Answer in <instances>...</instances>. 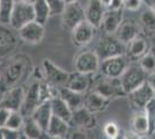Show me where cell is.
<instances>
[{
	"label": "cell",
	"instance_id": "52a82bcc",
	"mask_svg": "<svg viewBox=\"0 0 155 139\" xmlns=\"http://www.w3.org/2000/svg\"><path fill=\"white\" fill-rule=\"evenodd\" d=\"M41 103H43L41 99V82L35 81L25 93V99L20 109V113L22 114L23 117H29Z\"/></svg>",
	"mask_w": 155,
	"mask_h": 139
},
{
	"label": "cell",
	"instance_id": "b9f144b4",
	"mask_svg": "<svg viewBox=\"0 0 155 139\" xmlns=\"http://www.w3.org/2000/svg\"><path fill=\"white\" fill-rule=\"evenodd\" d=\"M124 136H125V139H141L140 136H138V134H137L136 132H133L132 130L124 132Z\"/></svg>",
	"mask_w": 155,
	"mask_h": 139
},
{
	"label": "cell",
	"instance_id": "8d00e7d4",
	"mask_svg": "<svg viewBox=\"0 0 155 139\" xmlns=\"http://www.w3.org/2000/svg\"><path fill=\"white\" fill-rule=\"evenodd\" d=\"M68 139H91L88 133L86 132V130L82 129H75L70 132L68 134Z\"/></svg>",
	"mask_w": 155,
	"mask_h": 139
},
{
	"label": "cell",
	"instance_id": "5bb4252c",
	"mask_svg": "<svg viewBox=\"0 0 155 139\" xmlns=\"http://www.w3.org/2000/svg\"><path fill=\"white\" fill-rule=\"evenodd\" d=\"M107 12V7L101 0H89L84 8V20L95 28H100Z\"/></svg>",
	"mask_w": 155,
	"mask_h": 139
},
{
	"label": "cell",
	"instance_id": "603a6c76",
	"mask_svg": "<svg viewBox=\"0 0 155 139\" xmlns=\"http://www.w3.org/2000/svg\"><path fill=\"white\" fill-rule=\"evenodd\" d=\"M70 126L71 125H70L68 122L52 115L51 121H50L48 130H46V134L49 136V138H52V137H63V138H65V136L70 131Z\"/></svg>",
	"mask_w": 155,
	"mask_h": 139
},
{
	"label": "cell",
	"instance_id": "d6a6232c",
	"mask_svg": "<svg viewBox=\"0 0 155 139\" xmlns=\"http://www.w3.org/2000/svg\"><path fill=\"white\" fill-rule=\"evenodd\" d=\"M23 123H25V117L22 116V114L20 113V111H12L8 119H7V123L5 127L11 129V130L20 131L23 127Z\"/></svg>",
	"mask_w": 155,
	"mask_h": 139
},
{
	"label": "cell",
	"instance_id": "4316f807",
	"mask_svg": "<svg viewBox=\"0 0 155 139\" xmlns=\"http://www.w3.org/2000/svg\"><path fill=\"white\" fill-rule=\"evenodd\" d=\"M140 27L145 36H154L155 35V13L150 9L143 11L140 16Z\"/></svg>",
	"mask_w": 155,
	"mask_h": 139
},
{
	"label": "cell",
	"instance_id": "9c48e42d",
	"mask_svg": "<svg viewBox=\"0 0 155 139\" xmlns=\"http://www.w3.org/2000/svg\"><path fill=\"white\" fill-rule=\"evenodd\" d=\"M42 68H43V73H44V77H45L48 84L56 87L66 86L70 73L65 72L64 70L54 65L51 60L49 59L43 60Z\"/></svg>",
	"mask_w": 155,
	"mask_h": 139
},
{
	"label": "cell",
	"instance_id": "bcb514c9",
	"mask_svg": "<svg viewBox=\"0 0 155 139\" xmlns=\"http://www.w3.org/2000/svg\"><path fill=\"white\" fill-rule=\"evenodd\" d=\"M15 1H20V2H25V4H34L35 0H15Z\"/></svg>",
	"mask_w": 155,
	"mask_h": 139
},
{
	"label": "cell",
	"instance_id": "d6986e66",
	"mask_svg": "<svg viewBox=\"0 0 155 139\" xmlns=\"http://www.w3.org/2000/svg\"><path fill=\"white\" fill-rule=\"evenodd\" d=\"M57 94H58L59 98L71 108L72 111L75 110V109L81 108V107H84V94L74 92V91H72L70 88H67L66 86L57 87Z\"/></svg>",
	"mask_w": 155,
	"mask_h": 139
},
{
	"label": "cell",
	"instance_id": "44dd1931",
	"mask_svg": "<svg viewBox=\"0 0 155 139\" xmlns=\"http://www.w3.org/2000/svg\"><path fill=\"white\" fill-rule=\"evenodd\" d=\"M122 21H123V9H117V11L107 9L101 23L104 34H109V35L116 34Z\"/></svg>",
	"mask_w": 155,
	"mask_h": 139
},
{
	"label": "cell",
	"instance_id": "f6af8a7d",
	"mask_svg": "<svg viewBox=\"0 0 155 139\" xmlns=\"http://www.w3.org/2000/svg\"><path fill=\"white\" fill-rule=\"evenodd\" d=\"M101 2H102L104 6L108 8V7H109V5L111 4V0H101Z\"/></svg>",
	"mask_w": 155,
	"mask_h": 139
},
{
	"label": "cell",
	"instance_id": "6da1fadb",
	"mask_svg": "<svg viewBox=\"0 0 155 139\" xmlns=\"http://www.w3.org/2000/svg\"><path fill=\"white\" fill-rule=\"evenodd\" d=\"M91 91L98 93L109 100L126 95L122 88L119 78H108L102 74L91 80Z\"/></svg>",
	"mask_w": 155,
	"mask_h": 139
},
{
	"label": "cell",
	"instance_id": "3957f363",
	"mask_svg": "<svg viewBox=\"0 0 155 139\" xmlns=\"http://www.w3.org/2000/svg\"><path fill=\"white\" fill-rule=\"evenodd\" d=\"M147 79L148 74L139 66V64H130L119 78L122 88L126 95L147 81Z\"/></svg>",
	"mask_w": 155,
	"mask_h": 139
},
{
	"label": "cell",
	"instance_id": "74e56055",
	"mask_svg": "<svg viewBox=\"0 0 155 139\" xmlns=\"http://www.w3.org/2000/svg\"><path fill=\"white\" fill-rule=\"evenodd\" d=\"M142 0H124V8L129 11H138L141 7Z\"/></svg>",
	"mask_w": 155,
	"mask_h": 139
},
{
	"label": "cell",
	"instance_id": "1f68e13d",
	"mask_svg": "<svg viewBox=\"0 0 155 139\" xmlns=\"http://www.w3.org/2000/svg\"><path fill=\"white\" fill-rule=\"evenodd\" d=\"M23 72V65L21 63H15L6 68L5 71V82L6 85H12L21 77V73Z\"/></svg>",
	"mask_w": 155,
	"mask_h": 139
},
{
	"label": "cell",
	"instance_id": "ac0fdd59",
	"mask_svg": "<svg viewBox=\"0 0 155 139\" xmlns=\"http://www.w3.org/2000/svg\"><path fill=\"white\" fill-rule=\"evenodd\" d=\"M91 74H84V73H70L66 87L72 91L81 94H86L91 89Z\"/></svg>",
	"mask_w": 155,
	"mask_h": 139
},
{
	"label": "cell",
	"instance_id": "f1b7e54d",
	"mask_svg": "<svg viewBox=\"0 0 155 139\" xmlns=\"http://www.w3.org/2000/svg\"><path fill=\"white\" fill-rule=\"evenodd\" d=\"M15 36L11 30L0 28V56L7 55L15 45Z\"/></svg>",
	"mask_w": 155,
	"mask_h": 139
},
{
	"label": "cell",
	"instance_id": "60d3db41",
	"mask_svg": "<svg viewBox=\"0 0 155 139\" xmlns=\"http://www.w3.org/2000/svg\"><path fill=\"white\" fill-rule=\"evenodd\" d=\"M124 8V0H111V4L107 9L110 11H117V9H123Z\"/></svg>",
	"mask_w": 155,
	"mask_h": 139
},
{
	"label": "cell",
	"instance_id": "e575fe53",
	"mask_svg": "<svg viewBox=\"0 0 155 139\" xmlns=\"http://www.w3.org/2000/svg\"><path fill=\"white\" fill-rule=\"evenodd\" d=\"M49 9H50V14L51 15H61L65 9V4L64 0H45Z\"/></svg>",
	"mask_w": 155,
	"mask_h": 139
},
{
	"label": "cell",
	"instance_id": "ffe728a7",
	"mask_svg": "<svg viewBox=\"0 0 155 139\" xmlns=\"http://www.w3.org/2000/svg\"><path fill=\"white\" fill-rule=\"evenodd\" d=\"M110 102H111V100L104 98V96H102L101 94H98L96 92L89 91L84 95V107H86L93 114L102 113L109 107Z\"/></svg>",
	"mask_w": 155,
	"mask_h": 139
},
{
	"label": "cell",
	"instance_id": "7402d4cb",
	"mask_svg": "<svg viewBox=\"0 0 155 139\" xmlns=\"http://www.w3.org/2000/svg\"><path fill=\"white\" fill-rule=\"evenodd\" d=\"M37 124L39 125V127L45 131L48 130V126H49V123L51 121L52 117V109H51V101H45L43 103H41L35 110L34 113L31 114L30 116Z\"/></svg>",
	"mask_w": 155,
	"mask_h": 139
},
{
	"label": "cell",
	"instance_id": "836d02e7",
	"mask_svg": "<svg viewBox=\"0 0 155 139\" xmlns=\"http://www.w3.org/2000/svg\"><path fill=\"white\" fill-rule=\"evenodd\" d=\"M143 111L147 116L149 124V134L155 132V98L152 101H149L143 108Z\"/></svg>",
	"mask_w": 155,
	"mask_h": 139
},
{
	"label": "cell",
	"instance_id": "cb8c5ba5",
	"mask_svg": "<svg viewBox=\"0 0 155 139\" xmlns=\"http://www.w3.org/2000/svg\"><path fill=\"white\" fill-rule=\"evenodd\" d=\"M23 134L28 139H49V136L46 134L45 131H43L39 125L29 116L25 117V123L22 127Z\"/></svg>",
	"mask_w": 155,
	"mask_h": 139
},
{
	"label": "cell",
	"instance_id": "7dc6e473",
	"mask_svg": "<svg viewBox=\"0 0 155 139\" xmlns=\"http://www.w3.org/2000/svg\"><path fill=\"white\" fill-rule=\"evenodd\" d=\"M114 139H125V136H124V132L122 131V132H119V134L117 136L116 138H114Z\"/></svg>",
	"mask_w": 155,
	"mask_h": 139
},
{
	"label": "cell",
	"instance_id": "7c38bea8",
	"mask_svg": "<svg viewBox=\"0 0 155 139\" xmlns=\"http://www.w3.org/2000/svg\"><path fill=\"white\" fill-rule=\"evenodd\" d=\"M141 27L133 19H126L123 20L120 26L116 31L117 38L123 44L127 45L131 41H133L139 35H141Z\"/></svg>",
	"mask_w": 155,
	"mask_h": 139
},
{
	"label": "cell",
	"instance_id": "f907efd6",
	"mask_svg": "<svg viewBox=\"0 0 155 139\" xmlns=\"http://www.w3.org/2000/svg\"><path fill=\"white\" fill-rule=\"evenodd\" d=\"M0 139H4V134H2V130L0 129Z\"/></svg>",
	"mask_w": 155,
	"mask_h": 139
},
{
	"label": "cell",
	"instance_id": "484cf974",
	"mask_svg": "<svg viewBox=\"0 0 155 139\" xmlns=\"http://www.w3.org/2000/svg\"><path fill=\"white\" fill-rule=\"evenodd\" d=\"M131 130L140 137H145V136L149 134L148 119H147V116L143 110L139 111L133 116V118L131 121Z\"/></svg>",
	"mask_w": 155,
	"mask_h": 139
},
{
	"label": "cell",
	"instance_id": "f5cc1de1",
	"mask_svg": "<svg viewBox=\"0 0 155 139\" xmlns=\"http://www.w3.org/2000/svg\"><path fill=\"white\" fill-rule=\"evenodd\" d=\"M141 139H150V138H147V137L145 136V137H141Z\"/></svg>",
	"mask_w": 155,
	"mask_h": 139
},
{
	"label": "cell",
	"instance_id": "ba28073f",
	"mask_svg": "<svg viewBox=\"0 0 155 139\" xmlns=\"http://www.w3.org/2000/svg\"><path fill=\"white\" fill-rule=\"evenodd\" d=\"M127 95L131 106L138 110H143L146 104L155 98V93L148 81H145L142 85L129 93Z\"/></svg>",
	"mask_w": 155,
	"mask_h": 139
},
{
	"label": "cell",
	"instance_id": "c3c4849f",
	"mask_svg": "<svg viewBox=\"0 0 155 139\" xmlns=\"http://www.w3.org/2000/svg\"><path fill=\"white\" fill-rule=\"evenodd\" d=\"M65 4H71V2H77L79 0H64Z\"/></svg>",
	"mask_w": 155,
	"mask_h": 139
},
{
	"label": "cell",
	"instance_id": "ab89813d",
	"mask_svg": "<svg viewBox=\"0 0 155 139\" xmlns=\"http://www.w3.org/2000/svg\"><path fill=\"white\" fill-rule=\"evenodd\" d=\"M11 110H8V109H5V108H0V129H2V127H5L7 123V119L9 117V115H11Z\"/></svg>",
	"mask_w": 155,
	"mask_h": 139
},
{
	"label": "cell",
	"instance_id": "ee69618b",
	"mask_svg": "<svg viewBox=\"0 0 155 139\" xmlns=\"http://www.w3.org/2000/svg\"><path fill=\"white\" fill-rule=\"evenodd\" d=\"M143 2L148 6V9L155 13V0H143Z\"/></svg>",
	"mask_w": 155,
	"mask_h": 139
},
{
	"label": "cell",
	"instance_id": "f35d334b",
	"mask_svg": "<svg viewBox=\"0 0 155 139\" xmlns=\"http://www.w3.org/2000/svg\"><path fill=\"white\" fill-rule=\"evenodd\" d=\"M2 134H4V139H19L21 136L20 131L16 130H11V129H7V127H2Z\"/></svg>",
	"mask_w": 155,
	"mask_h": 139
},
{
	"label": "cell",
	"instance_id": "d590c367",
	"mask_svg": "<svg viewBox=\"0 0 155 139\" xmlns=\"http://www.w3.org/2000/svg\"><path fill=\"white\" fill-rule=\"evenodd\" d=\"M103 132L108 139H114L119 134L120 130H119V127L115 122H108V123L104 124Z\"/></svg>",
	"mask_w": 155,
	"mask_h": 139
},
{
	"label": "cell",
	"instance_id": "7a4b0ae2",
	"mask_svg": "<svg viewBox=\"0 0 155 139\" xmlns=\"http://www.w3.org/2000/svg\"><path fill=\"white\" fill-rule=\"evenodd\" d=\"M94 51L98 56L100 60H104L111 57L125 55L126 45L123 44L115 35L105 34L103 37L100 38Z\"/></svg>",
	"mask_w": 155,
	"mask_h": 139
},
{
	"label": "cell",
	"instance_id": "8992f818",
	"mask_svg": "<svg viewBox=\"0 0 155 139\" xmlns=\"http://www.w3.org/2000/svg\"><path fill=\"white\" fill-rule=\"evenodd\" d=\"M101 60L94 50L84 51L79 53L74 60V68L75 72L84 73V74H94L100 70Z\"/></svg>",
	"mask_w": 155,
	"mask_h": 139
},
{
	"label": "cell",
	"instance_id": "83f0119b",
	"mask_svg": "<svg viewBox=\"0 0 155 139\" xmlns=\"http://www.w3.org/2000/svg\"><path fill=\"white\" fill-rule=\"evenodd\" d=\"M32 6H34V12H35V21L44 26L46 21L49 20V16L51 15L46 1L45 0H35Z\"/></svg>",
	"mask_w": 155,
	"mask_h": 139
},
{
	"label": "cell",
	"instance_id": "30bf717a",
	"mask_svg": "<svg viewBox=\"0 0 155 139\" xmlns=\"http://www.w3.org/2000/svg\"><path fill=\"white\" fill-rule=\"evenodd\" d=\"M96 30L97 28L84 20L72 29V41L77 46L87 45L94 40Z\"/></svg>",
	"mask_w": 155,
	"mask_h": 139
},
{
	"label": "cell",
	"instance_id": "db71d44e",
	"mask_svg": "<svg viewBox=\"0 0 155 139\" xmlns=\"http://www.w3.org/2000/svg\"><path fill=\"white\" fill-rule=\"evenodd\" d=\"M142 1H143V0H142Z\"/></svg>",
	"mask_w": 155,
	"mask_h": 139
},
{
	"label": "cell",
	"instance_id": "4dcf8cb0",
	"mask_svg": "<svg viewBox=\"0 0 155 139\" xmlns=\"http://www.w3.org/2000/svg\"><path fill=\"white\" fill-rule=\"evenodd\" d=\"M15 2H16L15 0H0V23L1 25H9Z\"/></svg>",
	"mask_w": 155,
	"mask_h": 139
},
{
	"label": "cell",
	"instance_id": "7bdbcfd3",
	"mask_svg": "<svg viewBox=\"0 0 155 139\" xmlns=\"http://www.w3.org/2000/svg\"><path fill=\"white\" fill-rule=\"evenodd\" d=\"M147 81L149 82V85L152 86V88H153V91H154V93H155V72L152 73V74H149Z\"/></svg>",
	"mask_w": 155,
	"mask_h": 139
},
{
	"label": "cell",
	"instance_id": "8fae6325",
	"mask_svg": "<svg viewBox=\"0 0 155 139\" xmlns=\"http://www.w3.org/2000/svg\"><path fill=\"white\" fill-rule=\"evenodd\" d=\"M61 16H63V23H64V26L67 29H71L72 30L80 22L84 21V9L79 4V1H77V2H71V4H66Z\"/></svg>",
	"mask_w": 155,
	"mask_h": 139
},
{
	"label": "cell",
	"instance_id": "4fadbf2b",
	"mask_svg": "<svg viewBox=\"0 0 155 139\" xmlns=\"http://www.w3.org/2000/svg\"><path fill=\"white\" fill-rule=\"evenodd\" d=\"M97 119L95 115L89 111L86 107H81L79 109L73 110L72 118L70 121V125L75 126L77 129L82 130H89L96 125Z\"/></svg>",
	"mask_w": 155,
	"mask_h": 139
},
{
	"label": "cell",
	"instance_id": "5b68a950",
	"mask_svg": "<svg viewBox=\"0 0 155 139\" xmlns=\"http://www.w3.org/2000/svg\"><path fill=\"white\" fill-rule=\"evenodd\" d=\"M35 21V12H34V6L31 4H25V2H20L16 1L14 5V9L11 21H9V26L12 28L19 30L20 28L26 26L27 23Z\"/></svg>",
	"mask_w": 155,
	"mask_h": 139
},
{
	"label": "cell",
	"instance_id": "f546056e",
	"mask_svg": "<svg viewBox=\"0 0 155 139\" xmlns=\"http://www.w3.org/2000/svg\"><path fill=\"white\" fill-rule=\"evenodd\" d=\"M139 61V66L141 67L142 70L147 74H152L155 72V48L152 46L149 48V50L147 51L146 55H143Z\"/></svg>",
	"mask_w": 155,
	"mask_h": 139
},
{
	"label": "cell",
	"instance_id": "681fc988",
	"mask_svg": "<svg viewBox=\"0 0 155 139\" xmlns=\"http://www.w3.org/2000/svg\"><path fill=\"white\" fill-rule=\"evenodd\" d=\"M19 139H28V138H27V137L25 136V134H23V133H21V136H20Z\"/></svg>",
	"mask_w": 155,
	"mask_h": 139
},
{
	"label": "cell",
	"instance_id": "d4e9b609",
	"mask_svg": "<svg viewBox=\"0 0 155 139\" xmlns=\"http://www.w3.org/2000/svg\"><path fill=\"white\" fill-rule=\"evenodd\" d=\"M50 101H51L52 115H54V116H57L59 118L64 119V121L70 123V121L72 118V113H73L71 108L67 106L58 95L53 96Z\"/></svg>",
	"mask_w": 155,
	"mask_h": 139
},
{
	"label": "cell",
	"instance_id": "2e32d148",
	"mask_svg": "<svg viewBox=\"0 0 155 139\" xmlns=\"http://www.w3.org/2000/svg\"><path fill=\"white\" fill-rule=\"evenodd\" d=\"M149 48L150 46H149L146 36H143L141 34L126 45L125 56L127 57L129 61H138L143 55L147 53Z\"/></svg>",
	"mask_w": 155,
	"mask_h": 139
},
{
	"label": "cell",
	"instance_id": "e0dca14e",
	"mask_svg": "<svg viewBox=\"0 0 155 139\" xmlns=\"http://www.w3.org/2000/svg\"><path fill=\"white\" fill-rule=\"evenodd\" d=\"M25 99L23 88L15 87L6 93V95L0 101V108H5L11 111H20Z\"/></svg>",
	"mask_w": 155,
	"mask_h": 139
},
{
	"label": "cell",
	"instance_id": "277c9868",
	"mask_svg": "<svg viewBox=\"0 0 155 139\" xmlns=\"http://www.w3.org/2000/svg\"><path fill=\"white\" fill-rule=\"evenodd\" d=\"M130 65V61L125 55L111 57L108 59L101 60L100 71L101 74L108 78H120L125 70Z\"/></svg>",
	"mask_w": 155,
	"mask_h": 139
},
{
	"label": "cell",
	"instance_id": "9a60e30c",
	"mask_svg": "<svg viewBox=\"0 0 155 139\" xmlns=\"http://www.w3.org/2000/svg\"><path fill=\"white\" fill-rule=\"evenodd\" d=\"M18 31L20 38L30 44H37L42 42L44 37V26L36 21L27 23L26 26L20 28Z\"/></svg>",
	"mask_w": 155,
	"mask_h": 139
},
{
	"label": "cell",
	"instance_id": "816d5d0a",
	"mask_svg": "<svg viewBox=\"0 0 155 139\" xmlns=\"http://www.w3.org/2000/svg\"><path fill=\"white\" fill-rule=\"evenodd\" d=\"M49 139H65L63 137H52V138H49Z\"/></svg>",
	"mask_w": 155,
	"mask_h": 139
}]
</instances>
